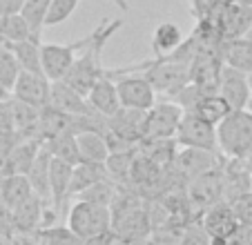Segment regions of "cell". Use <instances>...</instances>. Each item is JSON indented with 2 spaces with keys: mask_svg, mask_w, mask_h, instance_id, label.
<instances>
[{
  "mask_svg": "<svg viewBox=\"0 0 252 245\" xmlns=\"http://www.w3.org/2000/svg\"><path fill=\"white\" fill-rule=\"evenodd\" d=\"M116 90L123 107L150 112L157 105V92L143 74H127L116 78Z\"/></svg>",
  "mask_w": 252,
  "mask_h": 245,
  "instance_id": "9",
  "label": "cell"
},
{
  "mask_svg": "<svg viewBox=\"0 0 252 245\" xmlns=\"http://www.w3.org/2000/svg\"><path fill=\"white\" fill-rule=\"evenodd\" d=\"M94 33H87L85 38L76 40L69 45H43V71L49 80H65L69 74L71 65L76 62V58L81 56L78 52L87 47L92 43Z\"/></svg>",
  "mask_w": 252,
  "mask_h": 245,
  "instance_id": "5",
  "label": "cell"
},
{
  "mask_svg": "<svg viewBox=\"0 0 252 245\" xmlns=\"http://www.w3.org/2000/svg\"><path fill=\"white\" fill-rule=\"evenodd\" d=\"M20 74H23V67H20L16 54L11 52L9 45L0 43V87L11 94Z\"/></svg>",
  "mask_w": 252,
  "mask_h": 245,
  "instance_id": "30",
  "label": "cell"
},
{
  "mask_svg": "<svg viewBox=\"0 0 252 245\" xmlns=\"http://www.w3.org/2000/svg\"><path fill=\"white\" fill-rule=\"evenodd\" d=\"M232 2H239V5H250L252 7V0H232Z\"/></svg>",
  "mask_w": 252,
  "mask_h": 245,
  "instance_id": "41",
  "label": "cell"
},
{
  "mask_svg": "<svg viewBox=\"0 0 252 245\" xmlns=\"http://www.w3.org/2000/svg\"><path fill=\"white\" fill-rule=\"evenodd\" d=\"M116 196H119V185L114 181L105 179V181H98L96 185H92V187H87L76 198L78 201H90V203H96V205L112 208V203L116 201Z\"/></svg>",
  "mask_w": 252,
  "mask_h": 245,
  "instance_id": "34",
  "label": "cell"
},
{
  "mask_svg": "<svg viewBox=\"0 0 252 245\" xmlns=\"http://www.w3.org/2000/svg\"><path fill=\"white\" fill-rule=\"evenodd\" d=\"M248 83H250V90H252V74H248Z\"/></svg>",
  "mask_w": 252,
  "mask_h": 245,
  "instance_id": "42",
  "label": "cell"
},
{
  "mask_svg": "<svg viewBox=\"0 0 252 245\" xmlns=\"http://www.w3.org/2000/svg\"><path fill=\"white\" fill-rule=\"evenodd\" d=\"M221 69V52H199L190 62V78L192 83H217Z\"/></svg>",
  "mask_w": 252,
  "mask_h": 245,
  "instance_id": "23",
  "label": "cell"
},
{
  "mask_svg": "<svg viewBox=\"0 0 252 245\" xmlns=\"http://www.w3.org/2000/svg\"><path fill=\"white\" fill-rule=\"evenodd\" d=\"M27 0H0V16H14L20 14Z\"/></svg>",
  "mask_w": 252,
  "mask_h": 245,
  "instance_id": "37",
  "label": "cell"
},
{
  "mask_svg": "<svg viewBox=\"0 0 252 245\" xmlns=\"http://www.w3.org/2000/svg\"><path fill=\"white\" fill-rule=\"evenodd\" d=\"M45 205H47V203H45L40 196H36V194H32L25 203H20L18 208L14 210V230L23 232V234L25 232L38 230L40 218H43L45 212H47Z\"/></svg>",
  "mask_w": 252,
  "mask_h": 245,
  "instance_id": "21",
  "label": "cell"
},
{
  "mask_svg": "<svg viewBox=\"0 0 252 245\" xmlns=\"http://www.w3.org/2000/svg\"><path fill=\"white\" fill-rule=\"evenodd\" d=\"M145 118H148V112L121 107L114 116L107 118V129L114 136L123 138V141L132 143V145H138L143 141V136H145Z\"/></svg>",
  "mask_w": 252,
  "mask_h": 245,
  "instance_id": "12",
  "label": "cell"
},
{
  "mask_svg": "<svg viewBox=\"0 0 252 245\" xmlns=\"http://www.w3.org/2000/svg\"><path fill=\"white\" fill-rule=\"evenodd\" d=\"M221 61L225 67H232L243 74H252V40L248 36L225 40L221 45Z\"/></svg>",
  "mask_w": 252,
  "mask_h": 245,
  "instance_id": "20",
  "label": "cell"
},
{
  "mask_svg": "<svg viewBox=\"0 0 252 245\" xmlns=\"http://www.w3.org/2000/svg\"><path fill=\"white\" fill-rule=\"evenodd\" d=\"M237 212H234L232 203L228 201H221L210 210H205L203 218H201L210 236H225V239H230V234L237 230Z\"/></svg>",
  "mask_w": 252,
  "mask_h": 245,
  "instance_id": "17",
  "label": "cell"
},
{
  "mask_svg": "<svg viewBox=\"0 0 252 245\" xmlns=\"http://www.w3.org/2000/svg\"><path fill=\"white\" fill-rule=\"evenodd\" d=\"M49 7H52V0H27L20 11L25 20H27L29 29L36 38H40V31H43L45 23H47V14H49Z\"/></svg>",
  "mask_w": 252,
  "mask_h": 245,
  "instance_id": "33",
  "label": "cell"
},
{
  "mask_svg": "<svg viewBox=\"0 0 252 245\" xmlns=\"http://www.w3.org/2000/svg\"><path fill=\"white\" fill-rule=\"evenodd\" d=\"M11 98V94L7 90H2V87H0V100H9Z\"/></svg>",
  "mask_w": 252,
  "mask_h": 245,
  "instance_id": "40",
  "label": "cell"
},
{
  "mask_svg": "<svg viewBox=\"0 0 252 245\" xmlns=\"http://www.w3.org/2000/svg\"><path fill=\"white\" fill-rule=\"evenodd\" d=\"M190 112L196 114L199 118H203V121L212 122V125H219V122L232 112V107H230V105L223 100V96L219 94V96H210V98L199 100Z\"/></svg>",
  "mask_w": 252,
  "mask_h": 245,
  "instance_id": "31",
  "label": "cell"
},
{
  "mask_svg": "<svg viewBox=\"0 0 252 245\" xmlns=\"http://www.w3.org/2000/svg\"><path fill=\"white\" fill-rule=\"evenodd\" d=\"M40 145H43V143L33 141V138H18V143L11 147L9 156H7L5 163H2V176H7V174L27 176L33 165V160H36V156H38Z\"/></svg>",
  "mask_w": 252,
  "mask_h": 245,
  "instance_id": "15",
  "label": "cell"
},
{
  "mask_svg": "<svg viewBox=\"0 0 252 245\" xmlns=\"http://www.w3.org/2000/svg\"><path fill=\"white\" fill-rule=\"evenodd\" d=\"M250 83H248V74L237 71L232 67L221 69L219 76V94L223 96V100L234 109H248L250 105Z\"/></svg>",
  "mask_w": 252,
  "mask_h": 245,
  "instance_id": "13",
  "label": "cell"
},
{
  "mask_svg": "<svg viewBox=\"0 0 252 245\" xmlns=\"http://www.w3.org/2000/svg\"><path fill=\"white\" fill-rule=\"evenodd\" d=\"M183 114H186V109H183L181 105L172 103V100L157 103L148 112V118H145V136H143V141L174 138Z\"/></svg>",
  "mask_w": 252,
  "mask_h": 245,
  "instance_id": "8",
  "label": "cell"
},
{
  "mask_svg": "<svg viewBox=\"0 0 252 245\" xmlns=\"http://www.w3.org/2000/svg\"><path fill=\"white\" fill-rule=\"evenodd\" d=\"M223 167V160H221L219 152L212 150H196V147H183L176 158L172 160V165L165 167L167 172H172L174 176L183 181V185H188L192 179L205 174V172L219 170Z\"/></svg>",
  "mask_w": 252,
  "mask_h": 245,
  "instance_id": "4",
  "label": "cell"
},
{
  "mask_svg": "<svg viewBox=\"0 0 252 245\" xmlns=\"http://www.w3.org/2000/svg\"><path fill=\"white\" fill-rule=\"evenodd\" d=\"M87 100H90L92 109L105 118L114 116V114L123 107L121 98H119V90H116V80L110 78V76H103V78L92 87V92L87 94Z\"/></svg>",
  "mask_w": 252,
  "mask_h": 245,
  "instance_id": "16",
  "label": "cell"
},
{
  "mask_svg": "<svg viewBox=\"0 0 252 245\" xmlns=\"http://www.w3.org/2000/svg\"><path fill=\"white\" fill-rule=\"evenodd\" d=\"M252 105V100H250ZM219 150L230 158L252 160V112L234 109L217 125Z\"/></svg>",
  "mask_w": 252,
  "mask_h": 245,
  "instance_id": "2",
  "label": "cell"
},
{
  "mask_svg": "<svg viewBox=\"0 0 252 245\" xmlns=\"http://www.w3.org/2000/svg\"><path fill=\"white\" fill-rule=\"evenodd\" d=\"M0 132H14V109H11V98L0 100Z\"/></svg>",
  "mask_w": 252,
  "mask_h": 245,
  "instance_id": "36",
  "label": "cell"
},
{
  "mask_svg": "<svg viewBox=\"0 0 252 245\" xmlns=\"http://www.w3.org/2000/svg\"><path fill=\"white\" fill-rule=\"evenodd\" d=\"M188 198H190L192 208L199 210H210L212 205L225 201V174L223 167L212 172H205V174L192 179L190 183L186 185Z\"/></svg>",
  "mask_w": 252,
  "mask_h": 245,
  "instance_id": "6",
  "label": "cell"
},
{
  "mask_svg": "<svg viewBox=\"0 0 252 245\" xmlns=\"http://www.w3.org/2000/svg\"><path fill=\"white\" fill-rule=\"evenodd\" d=\"M7 45V43H5ZM11 52L16 54L23 71H32V74H43V45L36 38H29V40H23V43H11L9 45Z\"/></svg>",
  "mask_w": 252,
  "mask_h": 245,
  "instance_id": "27",
  "label": "cell"
},
{
  "mask_svg": "<svg viewBox=\"0 0 252 245\" xmlns=\"http://www.w3.org/2000/svg\"><path fill=\"white\" fill-rule=\"evenodd\" d=\"M52 152H49V147L40 145L38 150V156H36V160H33L32 170H29L27 179L29 183H32V189L36 196H40L45 203L52 201V185H49V170H52Z\"/></svg>",
  "mask_w": 252,
  "mask_h": 245,
  "instance_id": "19",
  "label": "cell"
},
{
  "mask_svg": "<svg viewBox=\"0 0 252 245\" xmlns=\"http://www.w3.org/2000/svg\"><path fill=\"white\" fill-rule=\"evenodd\" d=\"M0 245H16V241L11 239V234H2L0 232Z\"/></svg>",
  "mask_w": 252,
  "mask_h": 245,
  "instance_id": "38",
  "label": "cell"
},
{
  "mask_svg": "<svg viewBox=\"0 0 252 245\" xmlns=\"http://www.w3.org/2000/svg\"><path fill=\"white\" fill-rule=\"evenodd\" d=\"M67 230L78 236L83 243H92L100 236L110 234L114 230L112 208L96 205L90 201H76L67 214Z\"/></svg>",
  "mask_w": 252,
  "mask_h": 245,
  "instance_id": "3",
  "label": "cell"
},
{
  "mask_svg": "<svg viewBox=\"0 0 252 245\" xmlns=\"http://www.w3.org/2000/svg\"><path fill=\"white\" fill-rule=\"evenodd\" d=\"M210 243H212V236L208 234L203 223H188L183 227L181 243L179 245H210Z\"/></svg>",
  "mask_w": 252,
  "mask_h": 245,
  "instance_id": "35",
  "label": "cell"
},
{
  "mask_svg": "<svg viewBox=\"0 0 252 245\" xmlns=\"http://www.w3.org/2000/svg\"><path fill=\"white\" fill-rule=\"evenodd\" d=\"M49 94H52V80H49L47 76L23 71V74L18 76V80H16L11 98L43 109L45 105H49Z\"/></svg>",
  "mask_w": 252,
  "mask_h": 245,
  "instance_id": "10",
  "label": "cell"
},
{
  "mask_svg": "<svg viewBox=\"0 0 252 245\" xmlns=\"http://www.w3.org/2000/svg\"><path fill=\"white\" fill-rule=\"evenodd\" d=\"M110 179L107 176V170H105V165H100V163H78L76 167H74V172H71V187H69V196L76 198L81 192H85L87 187H92V185H96L98 181H105Z\"/></svg>",
  "mask_w": 252,
  "mask_h": 245,
  "instance_id": "25",
  "label": "cell"
},
{
  "mask_svg": "<svg viewBox=\"0 0 252 245\" xmlns=\"http://www.w3.org/2000/svg\"><path fill=\"white\" fill-rule=\"evenodd\" d=\"M49 105L61 112H67L71 116H90L94 114L87 96L76 92L67 80H54L52 83V94H49Z\"/></svg>",
  "mask_w": 252,
  "mask_h": 245,
  "instance_id": "14",
  "label": "cell"
},
{
  "mask_svg": "<svg viewBox=\"0 0 252 245\" xmlns=\"http://www.w3.org/2000/svg\"><path fill=\"white\" fill-rule=\"evenodd\" d=\"M230 239H225V236H212V243L210 245H228Z\"/></svg>",
  "mask_w": 252,
  "mask_h": 245,
  "instance_id": "39",
  "label": "cell"
},
{
  "mask_svg": "<svg viewBox=\"0 0 252 245\" xmlns=\"http://www.w3.org/2000/svg\"><path fill=\"white\" fill-rule=\"evenodd\" d=\"M183 43H186L183 31L176 27L174 23H161L157 29H154L152 52L157 58H163V56H170L172 52H176Z\"/></svg>",
  "mask_w": 252,
  "mask_h": 245,
  "instance_id": "26",
  "label": "cell"
},
{
  "mask_svg": "<svg viewBox=\"0 0 252 245\" xmlns=\"http://www.w3.org/2000/svg\"><path fill=\"white\" fill-rule=\"evenodd\" d=\"M217 25H219L221 33H223V40H232V38H243L248 36L252 27V7L250 5H239L228 0L221 11L214 16Z\"/></svg>",
  "mask_w": 252,
  "mask_h": 245,
  "instance_id": "11",
  "label": "cell"
},
{
  "mask_svg": "<svg viewBox=\"0 0 252 245\" xmlns=\"http://www.w3.org/2000/svg\"><path fill=\"white\" fill-rule=\"evenodd\" d=\"M78 141V152H81V158L85 163H100L105 165L107 158H110V145H107V138L105 134L94 132V129H87V132L76 134Z\"/></svg>",
  "mask_w": 252,
  "mask_h": 245,
  "instance_id": "22",
  "label": "cell"
},
{
  "mask_svg": "<svg viewBox=\"0 0 252 245\" xmlns=\"http://www.w3.org/2000/svg\"><path fill=\"white\" fill-rule=\"evenodd\" d=\"M33 194L32 183L23 174H7L0 181V201L14 212L20 203H25Z\"/></svg>",
  "mask_w": 252,
  "mask_h": 245,
  "instance_id": "24",
  "label": "cell"
},
{
  "mask_svg": "<svg viewBox=\"0 0 252 245\" xmlns=\"http://www.w3.org/2000/svg\"><path fill=\"white\" fill-rule=\"evenodd\" d=\"M71 172L74 167L63 163L61 158H52V170H49V185H52V208L54 212H63L67 201H71L69 187H71Z\"/></svg>",
  "mask_w": 252,
  "mask_h": 245,
  "instance_id": "18",
  "label": "cell"
},
{
  "mask_svg": "<svg viewBox=\"0 0 252 245\" xmlns=\"http://www.w3.org/2000/svg\"><path fill=\"white\" fill-rule=\"evenodd\" d=\"M121 27H123V20L105 18L103 23L92 31L94 33V36H92V43L83 49V54L76 58V62L71 65L65 80L76 92H81L83 96L90 94L92 87L105 76V69H103V65H100V54H103V47L107 45V40H110Z\"/></svg>",
  "mask_w": 252,
  "mask_h": 245,
  "instance_id": "1",
  "label": "cell"
},
{
  "mask_svg": "<svg viewBox=\"0 0 252 245\" xmlns=\"http://www.w3.org/2000/svg\"><path fill=\"white\" fill-rule=\"evenodd\" d=\"M134 156L136 150L132 152H112L107 163H105V170L110 181H114L116 185H125V181L132 179V165H134Z\"/></svg>",
  "mask_w": 252,
  "mask_h": 245,
  "instance_id": "29",
  "label": "cell"
},
{
  "mask_svg": "<svg viewBox=\"0 0 252 245\" xmlns=\"http://www.w3.org/2000/svg\"><path fill=\"white\" fill-rule=\"evenodd\" d=\"M29 38H36L29 29L27 20L20 14L14 16H0V43H23V40H29ZM40 40V38H36Z\"/></svg>",
  "mask_w": 252,
  "mask_h": 245,
  "instance_id": "28",
  "label": "cell"
},
{
  "mask_svg": "<svg viewBox=\"0 0 252 245\" xmlns=\"http://www.w3.org/2000/svg\"><path fill=\"white\" fill-rule=\"evenodd\" d=\"M176 143L181 147H196V150H219L217 141V125L199 118L196 114L186 112L176 129Z\"/></svg>",
  "mask_w": 252,
  "mask_h": 245,
  "instance_id": "7",
  "label": "cell"
},
{
  "mask_svg": "<svg viewBox=\"0 0 252 245\" xmlns=\"http://www.w3.org/2000/svg\"><path fill=\"white\" fill-rule=\"evenodd\" d=\"M45 145L49 147L54 158H61L63 163L67 165L76 167L78 163H83L81 158V152H78V141H76V134H69V136H61L56 141H47Z\"/></svg>",
  "mask_w": 252,
  "mask_h": 245,
  "instance_id": "32",
  "label": "cell"
},
{
  "mask_svg": "<svg viewBox=\"0 0 252 245\" xmlns=\"http://www.w3.org/2000/svg\"><path fill=\"white\" fill-rule=\"evenodd\" d=\"M248 38H250V40H252V27H250V31H248Z\"/></svg>",
  "mask_w": 252,
  "mask_h": 245,
  "instance_id": "43",
  "label": "cell"
}]
</instances>
